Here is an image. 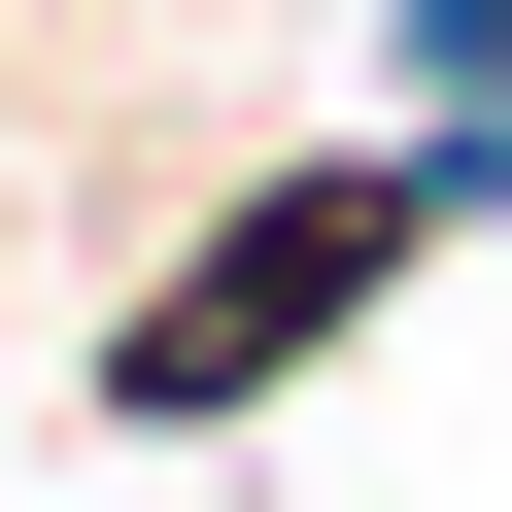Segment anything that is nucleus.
I'll list each match as a JSON object with an SVG mask.
<instances>
[{
    "label": "nucleus",
    "mask_w": 512,
    "mask_h": 512,
    "mask_svg": "<svg viewBox=\"0 0 512 512\" xmlns=\"http://www.w3.org/2000/svg\"><path fill=\"white\" fill-rule=\"evenodd\" d=\"M410 239H444V171H239L171 274H137L103 410H171V444H205V410H274L308 342H376V308H410Z\"/></svg>",
    "instance_id": "f257e3e1"
}]
</instances>
